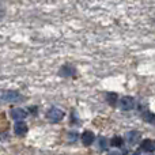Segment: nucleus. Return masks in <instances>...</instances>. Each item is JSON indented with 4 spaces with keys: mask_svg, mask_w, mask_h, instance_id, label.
Wrapping results in <instances>:
<instances>
[{
    "mask_svg": "<svg viewBox=\"0 0 155 155\" xmlns=\"http://www.w3.org/2000/svg\"><path fill=\"white\" fill-rule=\"evenodd\" d=\"M109 143L113 148H121L123 144H124V139L121 136H113V139L110 140Z\"/></svg>",
    "mask_w": 155,
    "mask_h": 155,
    "instance_id": "10",
    "label": "nucleus"
},
{
    "mask_svg": "<svg viewBox=\"0 0 155 155\" xmlns=\"http://www.w3.org/2000/svg\"><path fill=\"white\" fill-rule=\"evenodd\" d=\"M23 97L18 91L12 90H0V102H18L22 101Z\"/></svg>",
    "mask_w": 155,
    "mask_h": 155,
    "instance_id": "1",
    "label": "nucleus"
},
{
    "mask_svg": "<svg viewBox=\"0 0 155 155\" xmlns=\"http://www.w3.org/2000/svg\"><path fill=\"white\" fill-rule=\"evenodd\" d=\"M27 131H29V127H27V124L25 123V121H22V120L15 121V125H14V134H15L16 136H25V135L27 134Z\"/></svg>",
    "mask_w": 155,
    "mask_h": 155,
    "instance_id": "4",
    "label": "nucleus"
},
{
    "mask_svg": "<svg viewBox=\"0 0 155 155\" xmlns=\"http://www.w3.org/2000/svg\"><path fill=\"white\" fill-rule=\"evenodd\" d=\"M46 120H49L51 123H59V121H61L63 118L65 117V113L63 109H60V107H51L49 110H46Z\"/></svg>",
    "mask_w": 155,
    "mask_h": 155,
    "instance_id": "2",
    "label": "nucleus"
},
{
    "mask_svg": "<svg viewBox=\"0 0 155 155\" xmlns=\"http://www.w3.org/2000/svg\"><path fill=\"white\" fill-rule=\"evenodd\" d=\"M80 140H82V144L84 146V147H88V146H91L94 143L95 136H94V134L91 131H84L80 135Z\"/></svg>",
    "mask_w": 155,
    "mask_h": 155,
    "instance_id": "7",
    "label": "nucleus"
},
{
    "mask_svg": "<svg viewBox=\"0 0 155 155\" xmlns=\"http://www.w3.org/2000/svg\"><path fill=\"white\" fill-rule=\"evenodd\" d=\"M67 139H68V142H71V143L76 142V140L79 139V134H78V132H75V131L70 132V134L67 135Z\"/></svg>",
    "mask_w": 155,
    "mask_h": 155,
    "instance_id": "14",
    "label": "nucleus"
},
{
    "mask_svg": "<svg viewBox=\"0 0 155 155\" xmlns=\"http://www.w3.org/2000/svg\"><path fill=\"white\" fill-rule=\"evenodd\" d=\"M118 105H120V109L124 110V112H129V110H132L135 106H136V101H135L134 97H123V98L120 99V102H118Z\"/></svg>",
    "mask_w": 155,
    "mask_h": 155,
    "instance_id": "3",
    "label": "nucleus"
},
{
    "mask_svg": "<svg viewBox=\"0 0 155 155\" xmlns=\"http://www.w3.org/2000/svg\"><path fill=\"white\" fill-rule=\"evenodd\" d=\"M27 114H29V112L25 109H22V107H14V109H11L10 112V116L11 118H14V120H23V118L27 117Z\"/></svg>",
    "mask_w": 155,
    "mask_h": 155,
    "instance_id": "6",
    "label": "nucleus"
},
{
    "mask_svg": "<svg viewBox=\"0 0 155 155\" xmlns=\"http://www.w3.org/2000/svg\"><path fill=\"white\" fill-rule=\"evenodd\" d=\"M98 147L101 151H106L109 148V140L106 137H99L98 139Z\"/></svg>",
    "mask_w": 155,
    "mask_h": 155,
    "instance_id": "13",
    "label": "nucleus"
},
{
    "mask_svg": "<svg viewBox=\"0 0 155 155\" xmlns=\"http://www.w3.org/2000/svg\"><path fill=\"white\" fill-rule=\"evenodd\" d=\"M75 74H76L75 67H72V65H70V64H65L60 68V75L61 76L72 78V76H75Z\"/></svg>",
    "mask_w": 155,
    "mask_h": 155,
    "instance_id": "9",
    "label": "nucleus"
},
{
    "mask_svg": "<svg viewBox=\"0 0 155 155\" xmlns=\"http://www.w3.org/2000/svg\"><path fill=\"white\" fill-rule=\"evenodd\" d=\"M140 139H142V134H140L139 131H129V132H127V135H125V140L129 143V144H137V143L140 142Z\"/></svg>",
    "mask_w": 155,
    "mask_h": 155,
    "instance_id": "5",
    "label": "nucleus"
},
{
    "mask_svg": "<svg viewBox=\"0 0 155 155\" xmlns=\"http://www.w3.org/2000/svg\"><path fill=\"white\" fill-rule=\"evenodd\" d=\"M105 99H106V102L110 105V106H114V105L117 104V94L116 93H107L106 95H105Z\"/></svg>",
    "mask_w": 155,
    "mask_h": 155,
    "instance_id": "11",
    "label": "nucleus"
},
{
    "mask_svg": "<svg viewBox=\"0 0 155 155\" xmlns=\"http://www.w3.org/2000/svg\"><path fill=\"white\" fill-rule=\"evenodd\" d=\"M139 148H140L142 153H154L155 143H154V140H151V139H146V140H143V142L140 143Z\"/></svg>",
    "mask_w": 155,
    "mask_h": 155,
    "instance_id": "8",
    "label": "nucleus"
},
{
    "mask_svg": "<svg viewBox=\"0 0 155 155\" xmlns=\"http://www.w3.org/2000/svg\"><path fill=\"white\" fill-rule=\"evenodd\" d=\"M143 120H144L146 123L155 124V116H154V113L153 112H148V110L143 112Z\"/></svg>",
    "mask_w": 155,
    "mask_h": 155,
    "instance_id": "12",
    "label": "nucleus"
}]
</instances>
